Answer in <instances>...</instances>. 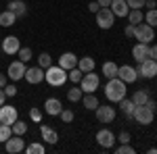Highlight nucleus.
Returning a JSON list of instances; mask_svg holds the SVG:
<instances>
[{
  "instance_id": "f257e3e1",
  "label": "nucleus",
  "mask_w": 157,
  "mask_h": 154,
  "mask_svg": "<svg viewBox=\"0 0 157 154\" xmlns=\"http://www.w3.org/2000/svg\"><path fill=\"white\" fill-rule=\"evenodd\" d=\"M126 85L128 83L121 81L120 77H111L107 81V85H105V96H107L109 102H120L121 98H126Z\"/></svg>"
},
{
  "instance_id": "f03ea898",
  "label": "nucleus",
  "mask_w": 157,
  "mask_h": 154,
  "mask_svg": "<svg viewBox=\"0 0 157 154\" xmlns=\"http://www.w3.org/2000/svg\"><path fill=\"white\" fill-rule=\"evenodd\" d=\"M44 81H48V85H55V88H61L63 83L67 81V71L63 67H55L50 65L48 69H44Z\"/></svg>"
},
{
  "instance_id": "7ed1b4c3",
  "label": "nucleus",
  "mask_w": 157,
  "mask_h": 154,
  "mask_svg": "<svg viewBox=\"0 0 157 154\" xmlns=\"http://www.w3.org/2000/svg\"><path fill=\"white\" fill-rule=\"evenodd\" d=\"M94 15H97V25L101 27V29H111L113 23H115V15L111 13L109 6H101Z\"/></svg>"
},
{
  "instance_id": "20e7f679",
  "label": "nucleus",
  "mask_w": 157,
  "mask_h": 154,
  "mask_svg": "<svg viewBox=\"0 0 157 154\" xmlns=\"http://www.w3.org/2000/svg\"><path fill=\"white\" fill-rule=\"evenodd\" d=\"M153 117H155V110L153 108H149L147 104H140V106L134 108V121L136 123H140V125H151L153 123Z\"/></svg>"
},
{
  "instance_id": "39448f33",
  "label": "nucleus",
  "mask_w": 157,
  "mask_h": 154,
  "mask_svg": "<svg viewBox=\"0 0 157 154\" xmlns=\"http://www.w3.org/2000/svg\"><path fill=\"white\" fill-rule=\"evenodd\" d=\"M134 38L143 44H151V40H155V27H151L149 23H138L136 31H134Z\"/></svg>"
},
{
  "instance_id": "423d86ee",
  "label": "nucleus",
  "mask_w": 157,
  "mask_h": 154,
  "mask_svg": "<svg viewBox=\"0 0 157 154\" xmlns=\"http://www.w3.org/2000/svg\"><path fill=\"white\" fill-rule=\"evenodd\" d=\"M98 83H101V79H98L97 73L88 71L82 75V81H80V88H82V92H86V94H94V90H98Z\"/></svg>"
},
{
  "instance_id": "0eeeda50",
  "label": "nucleus",
  "mask_w": 157,
  "mask_h": 154,
  "mask_svg": "<svg viewBox=\"0 0 157 154\" xmlns=\"http://www.w3.org/2000/svg\"><path fill=\"white\" fill-rule=\"evenodd\" d=\"M138 77H145V79H153L157 77V60L155 59H147L143 63H138Z\"/></svg>"
},
{
  "instance_id": "6e6552de",
  "label": "nucleus",
  "mask_w": 157,
  "mask_h": 154,
  "mask_svg": "<svg viewBox=\"0 0 157 154\" xmlns=\"http://www.w3.org/2000/svg\"><path fill=\"white\" fill-rule=\"evenodd\" d=\"M97 113V121L98 123H113L115 121V108L113 106H107V104H98L94 108Z\"/></svg>"
},
{
  "instance_id": "1a4fd4ad",
  "label": "nucleus",
  "mask_w": 157,
  "mask_h": 154,
  "mask_svg": "<svg viewBox=\"0 0 157 154\" xmlns=\"http://www.w3.org/2000/svg\"><path fill=\"white\" fill-rule=\"evenodd\" d=\"M25 69H27V67H25L23 60H15V63H11V65H9L6 75H9V79H13V81H19V79H23Z\"/></svg>"
},
{
  "instance_id": "9d476101",
  "label": "nucleus",
  "mask_w": 157,
  "mask_h": 154,
  "mask_svg": "<svg viewBox=\"0 0 157 154\" xmlns=\"http://www.w3.org/2000/svg\"><path fill=\"white\" fill-rule=\"evenodd\" d=\"M23 79L27 83H32V85H36V83H42L44 81V69L38 65V67H29V69H25V75Z\"/></svg>"
},
{
  "instance_id": "9b49d317",
  "label": "nucleus",
  "mask_w": 157,
  "mask_h": 154,
  "mask_svg": "<svg viewBox=\"0 0 157 154\" xmlns=\"http://www.w3.org/2000/svg\"><path fill=\"white\" fill-rule=\"evenodd\" d=\"M4 150L9 154H19L25 150V142L21 140V135H11L6 142H4Z\"/></svg>"
},
{
  "instance_id": "f8f14e48",
  "label": "nucleus",
  "mask_w": 157,
  "mask_h": 154,
  "mask_svg": "<svg viewBox=\"0 0 157 154\" xmlns=\"http://www.w3.org/2000/svg\"><path fill=\"white\" fill-rule=\"evenodd\" d=\"M132 56L136 63H143V60L151 59V46L149 44H143V42H136L132 48Z\"/></svg>"
},
{
  "instance_id": "ddd939ff",
  "label": "nucleus",
  "mask_w": 157,
  "mask_h": 154,
  "mask_svg": "<svg viewBox=\"0 0 157 154\" xmlns=\"http://www.w3.org/2000/svg\"><path fill=\"white\" fill-rule=\"evenodd\" d=\"M117 77L126 83H134L138 79V71L130 65H121V67H117Z\"/></svg>"
},
{
  "instance_id": "4468645a",
  "label": "nucleus",
  "mask_w": 157,
  "mask_h": 154,
  "mask_svg": "<svg viewBox=\"0 0 157 154\" xmlns=\"http://www.w3.org/2000/svg\"><path fill=\"white\" fill-rule=\"evenodd\" d=\"M97 142L101 148H113L115 144V133L111 129H98L97 131Z\"/></svg>"
},
{
  "instance_id": "2eb2a0df",
  "label": "nucleus",
  "mask_w": 157,
  "mask_h": 154,
  "mask_svg": "<svg viewBox=\"0 0 157 154\" xmlns=\"http://www.w3.org/2000/svg\"><path fill=\"white\" fill-rule=\"evenodd\" d=\"M15 121H17V108L11 106V104H2L0 106V123L13 125Z\"/></svg>"
},
{
  "instance_id": "dca6fc26",
  "label": "nucleus",
  "mask_w": 157,
  "mask_h": 154,
  "mask_svg": "<svg viewBox=\"0 0 157 154\" xmlns=\"http://www.w3.org/2000/svg\"><path fill=\"white\" fill-rule=\"evenodd\" d=\"M19 48H21V42L17 36H6L2 40V52L4 54H17Z\"/></svg>"
},
{
  "instance_id": "f3484780",
  "label": "nucleus",
  "mask_w": 157,
  "mask_h": 154,
  "mask_svg": "<svg viewBox=\"0 0 157 154\" xmlns=\"http://www.w3.org/2000/svg\"><path fill=\"white\" fill-rule=\"evenodd\" d=\"M61 110H63V104H61L59 98H46V102H44V113H46V115L59 117Z\"/></svg>"
},
{
  "instance_id": "a211bd4d",
  "label": "nucleus",
  "mask_w": 157,
  "mask_h": 154,
  "mask_svg": "<svg viewBox=\"0 0 157 154\" xmlns=\"http://www.w3.org/2000/svg\"><path fill=\"white\" fill-rule=\"evenodd\" d=\"M59 67H63L65 71H69L73 67H78V56L73 52H63L59 56Z\"/></svg>"
},
{
  "instance_id": "6ab92c4d",
  "label": "nucleus",
  "mask_w": 157,
  "mask_h": 154,
  "mask_svg": "<svg viewBox=\"0 0 157 154\" xmlns=\"http://www.w3.org/2000/svg\"><path fill=\"white\" fill-rule=\"evenodd\" d=\"M109 9H111V13L115 17H128V13H130V6H128L126 0H113Z\"/></svg>"
},
{
  "instance_id": "aec40b11",
  "label": "nucleus",
  "mask_w": 157,
  "mask_h": 154,
  "mask_svg": "<svg viewBox=\"0 0 157 154\" xmlns=\"http://www.w3.org/2000/svg\"><path fill=\"white\" fill-rule=\"evenodd\" d=\"M40 135H42V140L46 144H50V146H55V144L59 142V133L55 129H50L48 125H42V127H40Z\"/></svg>"
},
{
  "instance_id": "412c9836",
  "label": "nucleus",
  "mask_w": 157,
  "mask_h": 154,
  "mask_svg": "<svg viewBox=\"0 0 157 154\" xmlns=\"http://www.w3.org/2000/svg\"><path fill=\"white\" fill-rule=\"evenodd\" d=\"M6 11H11L13 15H17V17H23L25 13H27V4H25L23 0H9Z\"/></svg>"
},
{
  "instance_id": "4be33fe9",
  "label": "nucleus",
  "mask_w": 157,
  "mask_h": 154,
  "mask_svg": "<svg viewBox=\"0 0 157 154\" xmlns=\"http://www.w3.org/2000/svg\"><path fill=\"white\" fill-rule=\"evenodd\" d=\"M117 104H120V110H121V113H124L128 119L134 117V108H136V104L132 102V98H130V100H128V98H121Z\"/></svg>"
},
{
  "instance_id": "5701e85b",
  "label": "nucleus",
  "mask_w": 157,
  "mask_h": 154,
  "mask_svg": "<svg viewBox=\"0 0 157 154\" xmlns=\"http://www.w3.org/2000/svg\"><path fill=\"white\" fill-rule=\"evenodd\" d=\"M94 67H97V63L92 56H82V59H78V69L82 73H88V71H94Z\"/></svg>"
},
{
  "instance_id": "b1692460",
  "label": "nucleus",
  "mask_w": 157,
  "mask_h": 154,
  "mask_svg": "<svg viewBox=\"0 0 157 154\" xmlns=\"http://www.w3.org/2000/svg\"><path fill=\"white\" fill-rule=\"evenodd\" d=\"M15 23H17V15H13L11 11L0 13V25H2V27H13Z\"/></svg>"
},
{
  "instance_id": "393cba45",
  "label": "nucleus",
  "mask_w": 157,
  "mask_h": 154,
  "mask_svg": "<svg viewBox=\"0 0 157 154\" xmlns=\"http://www.w3.org/2000/svg\"><path fill=\"white\" fill-rule=\"evenodd\" d=\"M128 21L132 25H138L145 21V13L140 11V9H130V13H128Z\"/></svg>"
},
{
  "instance_id": "a878e982",
  "label": "nucleus",
  "mask_w": 157,
  "mask_h": 154,
  "mask_svg": "<svg viewBox=\"0 0 157 154\" xmlns=\"http://www.w3.org/2000/svg\"><path fill=\"white\" fill-rule=\"evenodd\" d=\"M103 75L111 79V77H117V65L113 63V60H107L105 65H103Z\"/></svg>"
},
{
  "instance_id": "bb28decb",
  "label": "nucleus",
  "mask_w": 157,
  "mask_h": 154,
  "mask_svg": "<svg viewBox=\"0 0 157 154\" xmlns=\"http://www.w3.org/2000/svg\"><path fill=\"white\" fill-rule=\"evenodd\" d=\"M82 100H84V108L86 110H94V108L101 104L98 102V98L94 94H86V96H82Z\"/></svg>"
},
{
  "instance_id": "cd10ccee",
  "label": "nucleus",
  "mask_w": 157,
  "mask_h": 154,
  "mask_svg": "<svg viewBox=\"0 0 157 154\" xmlns=\"http://www.w3.org/2000/svg\"><path fill=\"white\" fill-rule=\"evenodd\" d=\"M82 96H84V92H82V88H78V85H73V88L67 90V100H69V102H80Z\"/></svg>"
},
{
  "instance_id": "c85d7f7f",
  "label": "nucleus",
  "mask_w": 157,
  "mask_h": 154,
  "mask_svg": "<svg viewBox=\"0 0 157 154\" xmlns=\"http://www.w3.org/2000/svg\"><path fill=\"white\" fill-rule=\"evenodd\" d=\"M149 98H151V96H149V92H147V90H138V92H134L132 102L136 104V106H140V104H145Z\"/></svg>"
},
{
  "instance_id": "c756f323",
  "label": "nucleus",
  "mask_w": 157,
  "mask_h": 154,
  "mask_svg": "<svg viewBox=\"0 0 157 154\" xmlns=\"http://www.w3.org/2000/svg\"><path fill=\"white\" fill-rule=\"evenodd\" d=\"M11 129H13V135H25L27 133V123H23V121H15L11 125Z\"/></svg>"
},
{
  "instance_id": "7c9ffc66",
  "label": "nucleus",
  "mask_w": 157,
  "mask_h": 154,
  "mask_svg": "<svg viewBox=\"0 0 157 154\" xmlns=\"http://www.w3.org/2000/svg\"><path fill=\"white\" fill-rule=\"evenodd\" d=\"M25 152H27V154H44V152H46V148H44V144L32 142L29 146H25Z\"/></svg>"
},
{
  "instance_id": "2f4dec72",
  "label": "nucleus",
  "mask_w": 157,
  "mask_h": 154,
  "mask_svg": "<svg viewBox=\"0 0 157 154\" xmlns=\"http://www.w3.org/2000/svg\"><path fill=\"white\" fill-rule=\"evenodd\" d=\"M82 75H84V73L80 71L78 67H73V69L67 71V77H69V81H71V83H80V81H82Z\"/></svg>"
},
{
  "instance_id": "473e14b6",
  "label": "nucleus",
  "mask_w": 157,
  "mask_h": 154,
  "mask_svg": "<svg viewBox=\"0 0 157 154\" xmlns=\"http://www.w3.org/2000/svg\"><path fill=\"white\" fill-rule=\"evenodd\" d=\"M38 65H40L42 69H48L50 65H52V56H50L48 52H42V54L38 56Z\"/></svg>"
},
{
  "instance_id": "72a5a7b5",
  "label": "nucleus",
  "mask_w": 157,
  "mask_h": 154,
  "mask_svg": "<svg viewBox=\"0 0 157 154\" xmlns=\"http://www.w3.org/2000/svg\"><path fill=\"white\" fill-rule=\"evenodd\" d=\"M145 21L151 27H157V9H149V11L145 13Z\"/></svg>"
},
{
  "instance_id": "f704fd0d",
  "label": "nucleus",
  "mask_w": 157,
  "mask_h": 154,
  "mask_svg": "<svg viewBox=\"0 0 157 154\" xmlns=\"http://www.w3.org/2000/svg\"><path fill=\"white\" fill-rule=\"evenodd\" d=\"M13 135V129H11V125H4V123H0V142L4 144L9 138Z\"/></svg>"
},
{
  "instance_id": "c9c22d12",
  "label": "nucleus",
  "mask_w": 157,
  "mask_h": 154,
  "mask_svg": "<svg viewBox=\"0 0 157 154\" xmlns=\"http://www.w3.org/2000/svg\"><path fill=\"white\" fill-rule=\"evenodd\" d=\"M17 56H19V60H23V63H27V60H32V50L29 48H19V52H17Z\"/></svg>"
},
{
  "instance_id": "e433bc0d",
  "label": "nucleus",
  "mask_w": 157,
  "mask_h": 154,
  "mask_svg": "<svg viewBox=\"0 0 157 154\" xmlns=\"http://www.w3.org/2000/svg\"><path fill=\"white\" fill-rule=\"evenodd\" d=\"M59 117H61V121H63V123H71V121H73V110L63 108V110L59 113Z\"/></svg>"
},
{
  "instance_id": "4c0bfd02",
  "label": "nucleus",
  "mask_w": 157,
  "mask_h": 154,
  "mask_svg": "<svg viewBox=\"0 0 157 154\" xmlns=\"http://www.w3.org/2000/svg\"><path fill=\"white\" fill-rule=\"evenodd\" d=\"M2 90H4L6 98H13V96H17V85H15V83H6Z\"/></svg>"
},
{
  "instance_id": "58836bf2",
  "label": "nucleus",
  "mask_w": 157,
  "mask_h": 154,
  "mask_svg": "<svg viewBox=\"0 0 157 154\" xmlns=\"http://www.w3.org/2000/svg\"><path fill=\"white\" fill-rule=\"evenodd\" d=\"M29 119H32V121H36V123H40V121H42V110L34 106L32 110H29Z\"/></svg>"
},
{
  "instance_id": "ea45409f",
  "label": "nucleus",
  "mask_w": 157,
  "mask_h": 154,
  "mask_svg": "<svg viewBox=\"0 0 157 154\" xmlns=\"http://www.w3.org/2000/svg\"><path fill=\"white\" fill-rule=\"evenodd\" d=\"M117 154H134V148L130 144H120L117 146Z\"/></svg>"
},
{
  "instance_id": "a19ab883",
  "label": "nucleus",
  "mask_w": 157,
  "mask_h": 154,
  "mask_svg": "<svg viewBox=\"0 0 157 154\" xmlns=\"http://www.w3.org/2000/svg\"><path fill=\"white\" fill-rule=\"evenodd\" d=\"M130 9H143L145 6V0H126Z\"/></svg>"
},
{
  "instance_id": "79ce46f5",
  "label": "nucleus",
  "mask_w": 157,
  "mask_h": 154,
  "mask_svg": "<svg viewBox=\"0 0 157 154\" xmlns=\"http://www.w3.org/2000/svg\"><path fill=\"white\" fill-rule=\"evenodd\" d=\"M117 142L120 144H130V133H128V131H121L120 135H117Z\"/></svg>"
},
{
  "instance_id": "37998d69",
  "label": "nucleus",
  "mask_w": 157,
  "mask_h": 154,
  "mask_svg": "<svg viewBox=\"0 0 157 154\" xmlns=\"http://www.w3.org/2000/svg\"><path fill=\"white\" fill-rule=\"evenodd\" d=\"M134 31H136V25H132V23H128V25H126V29H124L126 38H134Z\"/></svg>"
},
{
  "instance_id": "c03bdc74",
  "label": "nucleus",
  "mask_w": 157,
  "mask_h": 154,
  "mask_svg": "<svg viewBox=\"0 0 157 154\" xmlns=\"http://www.w3.org/2000/svg\"><path fill=\"white\" fill-rule=\"evenodd\" d=\"M98 9H101V4H98L97 0H94V2H90V4H88V11H90V13H97Z\"/></svg>"
},
{
  "instance_id": "a18cd8bd",
  "label": "nucleus",
  "mask_w": 157,
  "mask_h": 154,
  "mask_svg": "<svg viewBox=\"0 0 157 154\" xmlns=\"http://www.w3.org/2000/svg\"><path fill=\"white\" fill-rule=\"evenodd\" d=\"M6 81H9V75H6V73H0V88H4Z\"/></svg>"
},
{
  "instance_id": "49530a36",
  "label": "nucleus",
  "mask_w": 157,
  "mask_h": 154,
  "mask_svg": "<svg viewBox=\"0 0 157 154\" xmlns=\"http://www.w3.org/2000/svg\"><path fill=\"white\" fill-rule=\"evenodd\" d=\"M4 102H6V94H4V90L0 88V106H2Z\"/></svg>"
},
{
  "instance_id": "de8ad7c7",
  "label": "nucleus",
  "mask_w": 157,
  "mask_h": 154,
  "mask_svg": "<svg viewBox=\"0 0 157 154\" xmlns=\"http://www.w3.org/2000/svg\"><path fill=\"white\" fill-rule=\"evenodd\" d=\"M98 4H101V6H111V2H113V0H97Z\"/></svg>"
},
{
  "instance_id": "09e8293b",
  "label": "nucleus",
  "mask_w": 157,
  "mask_h": 154,
  "mask_svg": "<svg viewBox=\"0 0 157 154\" xmlns=\"http://www.w3.org/2000/svg\"><path fill=\"white\" fill-rule=\"evenodd\" d=\"M151 59L157 60V44H155V46H151Z\"/></svg>"
},
{
  "instance_id": "8fccbe9b",
  "label": "nucleus",
  "mask_w": 157,
  "mask_h": 154,
  "mask_svg": "<svg viewBox=\"0 0 157 154\" xmlns=\"http://www.w3.org/2000/svg\"><path fill=\"white\" fill-rule=\"evenodd\" d=\"M149 154H157V148H149Z\"/></svg>"
},
{
  "instance_id": "3c124183",
  "label": "nucleus",
  "mask_w": 157,
  "mask_h": 154,
  "mask_svg": "<svg viewBox=\"0 0 157 154\" xmlns=\"http://www.w3.org/2000/svg\"><path fill=\"white\" fill-rule=\"evenodd\" d=\"M6 2H9V0H6Z\"/></svg>"
}]
</instances>
